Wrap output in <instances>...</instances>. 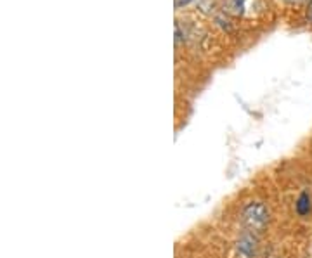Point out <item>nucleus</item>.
Masks as SVG:
<instances>
[{"instance_id": "1", "label": "nucleus", "mask_w": 312, "mask_h": 258, "mask_svg": "<svg viewBox=\"0 0 312 258\" xmlns=\"http://www.w3.org/2000/svg\"><path fill=\"white\" fill-rule=\"evenodd\" d=\"M269 208L263 203H248L243 210V224L250 230H263L269 222Z\"/></svg>"}, {"instance_id": "2", "label": "nucleus", "mask_w": 312, "mask_h": 258, "mask_svg": "<svg viewBox=\"0 0 312 258\" xmlns=\"http://www.w3.org/2000/svg\"><path fill=\"white\" fill-rule=\"evenodd\" d=\"M257 248H259V244H257V238L251 234H246L243 236V238L238 241V250L239 253L243 255V257L246 258H253L257 255Z\"/></svg>"}, {"instance_id": "3", "label": "nucleus", "mask_w": 312, "mask_h": 258, "mask_svg": "<svg viewBox=\"0 0 312 258\" xmlns=\"http://www.w3.org/2000/svg\"><path fill=\"white\" fill-rule=\"evenodd\" d=\"M295 210L300 217L309 215V211H311V198H309L307 193H302L298 196V199H296V203H295Z\"/></svg>"}, {"instance_id": "4", "label": "nucleus", "mask_w": 312, "mask_h": 258, "mask_svg": "<svg viewBox=\"0 0 312 258\" xmlns=\"http://www.w3.org/2000/svg\"><path fill=\"white\" fill-rule=\"evenodd\" d=\"M245 9V0H227L226 11L231 14H241Z\"/></svg>"}, {"instance_id": "5", "label": "nucleus", "mask_w": 312, "mask_h": 258, "mask_svg": "<svg viewBox=\"0 0 312 258\" xmlns=\"http://www.w3.org/2000/svg\"><path fill=\"white\" fill-rule=\"evenodd\" d=\"M217 23H219L224 30H231V26H229V21L224 19V17H217Z\"/></svg>"}, {"instance_id": "6", "label": "nucleus", "mask_w": 312, "mask_h": 258, "mask_svg": "<svg viewBox=\"0 0 312 258\" xmlns=\"http://www.w3.org/2000/svg\"><path fill=\"white\" fill-rule=\"evenodd\" d=\"M193 0H175V9H181V7H184V5H187V4H191Z\"/></svg>"}, {"instance_id": "7", "label": "nucleus", "mask_w": 312, "mask_h": 258, "mask_svg": "<svg viewBox=\"0 0 312 258\" xmlns=\"http://www.w3.org/2000/svg\"><path fill=\"white\" fill-rule=\"evenodd\" d=\"M286 2H292V4H300V2H304V0H286Z\"/></svg>"}]
</instances>
